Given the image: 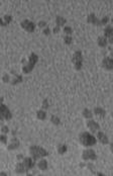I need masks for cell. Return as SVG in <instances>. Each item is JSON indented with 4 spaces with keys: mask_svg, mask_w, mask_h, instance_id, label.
<instances>
[{
    "mask_svg": "<svg viewBox=\"0 0 113 176\" xmlns=\"http://www.w3.org/2000/svg\"><path fill=\"white\" fill-rule=\"evenodd\" d=\"M80 142L82 143V145L86 146V147H90V146H93V145H95L96 144V138L93 136V135L87 133V132H85L83 133L82 135H80Z\"/></svg>",
    "mask_w": 113,
    "mask_h": 176,
    "instance_id": "2",
    "label": "cell"
},
{
    "mask_svg": "<svg viewBox=\"0 0 113 176\" xmlns=\"http://www.w3.org/2000/svg\"><path fill=\"white\" fill-rule=\"evenodd\" d=\"M97 138H98V140L100 141L102 144H104V145L108 144V138H107V136H106L104 133L99 132V133L97 134Z\"/></svg>",
    "mask_w": 113,
    "mask_h": 176,
    "instance_id": "13",
    "label": "cell"
},
{
    "mask_svg": "<svg viewBox=\"0 0 113 176\" xmlns=\"http://www.w3.org/2000/svg\"><path fill=\"white\" fill-rule=\"evenodd\" d=\"M72 40H73V39H72L71 37H65V39H64L65 44H67V45L72 44Z\"/></svg>",
    "mask_w": 113,
    "mask_h": 176,
    "instance_id": "25",
    "label": "cell"
},
{
    "mask_svg": "<svg viewBox=\"0 0 113 176\" xmlns=\"http://www.w3.org/2000/svg\"><path fill=\"white\" fill-rule=\"evenodd\" d=\"M94 112L95 114H97V116H100V117H105V110L103 109V108H100V107H95V109H94Z\"/></svg>",
    "mask_w": 113,
    "mask_h": 176,
    "instance_id": "19",
    "label": "cell"
},
{
    "mask_svg": "<svg viewBox=\"0 0 113 176\" xmlns=\"http://www.w3.org/2000/svg\"><path fill=\"white\" fill-rule=\"evenodd\" d=\"M20 82H22V76L21 75H17L16 77H15V79L12 81V84L13 85H15V84H17V83H20Z\"/></svg>",
    "mask_w": 113,
    "mask_h": 176,
    "instance_id": "24",
    "label": "cell"
},
{
    "mask_svg": "<svg viewBox=\"0 0 113 176\" xmlns=\"http://www.w3.org/2000/svg\"><path fill=\"white\" fill-rule=\"evenodd\" d=\"M98 45L102 47V48H105L107 46V39H106L105 37H99L98 38Z\"/></svg>",
    "mask_w": 113,
    "mask_h": 176,
    "instance_id": "16",
    "label": "cell"
},
{
    "mask_svg": "<svg viewBox=\"0 0 113 176\" xmlns=\"http://www.w3.org/2000/svg\"><path fill=\"white\" fill-rule=\"evenodd\" d=\"M112 117H113V112H112Z\"/></svg>",
    "mask_w": 113,
    "mask_h": 176,
    "instance_id": "39",
    "label": "cell"
},
{
    "mask_svg": "<svg viewBox=\"0 0 113 176\" xmlns=\"http://www.w3.org/2000/svg\"><path fill=\"white\" fill-rule=\"evenodd\" d=\"M110 149H111V151H112V153H113V144L110 145Z\"/></svg>",
    "mask_w": 113,
    "mask_h": 176,
    "instance_id": "36",
    "label": "cell"
},
{
    "mask_svg": "<svg viewBox=\"0 0 113 176\" xmlns=\"http://www.w3.org/2000/svg\"><path fill=\"white\" fill-rule=\"evenodd\" d=\"M104 37L105 38H108L109 39V43L113 44V29L111 26H107L104 30Z\"/></svg>",
    "mask_w": 113,
    "mask_h": 176,
    "instance_id": "11",
    "label": "cell"
},
{
    "mask_svg": "<svg viewBox=\"0 0 113 176\" xmlns=\"http://www.w3.org/2000/svg\"><path fill=\"white\" fill-rule=\"evenodd\" d=\"M73 63L77 70H80L82 68V63H83V57H82V53L80 51L75 52L74 56H73Z\"/></svg>",
    "mask_w": 113,
    "mask_h": 176,
    "instance_id": "5",
    "label": "cell"
},
{
    "mask_svg": "<svg viewBox=\"0 0 113 176\" xmlns=\"http://www.w3.org/2000/svg\"><path fill=\"white\" fill-rule=\"evenodd\" d=\"M2 80H3V82L4 83H7V82H9V76H8V74H4L3 75V77H2Z\"/></svg>",
    "mask_w": 113,
    "mask_h": 176,
    "instance_id": "27",
    "label": "cell"
},
{
    "mask_svg": "<svg viewBox=\"0 0 113 176\" xmlns=\"http://www.w3.org/2000/svg\"><path fill=\"white\" fill-rule=\"evenodd\" d=\"M87 126H88V127L90 128V131L92 132V133H95V132H97V130H99L100 128V126H99L96 121H94V120H88V123H87Z\"/></svg>",
    "mask_w": 113,
    "mask_h": 176,
    "instance_id": "12",
    "label": "cell"
},
{
    "mask_svg": "<svg viewBox=\"0 0 113 176\" xmlns=\"http://www.w3.org/2000/svg\"><path fill=\"white\" fill-rule=\"evenodd\" d=\"M83 116H84L86 118H92L93 113L91 112V110L88 109V108H85V109L83 110Z\"/></svg>",
    "mask_w": 113,
    "mask_h": 176,
    "instance_id": "21",
    "label": "cell"
},
{
    "mask_svg": "<svg viewBox=\"0 0 113 176\" xmlns=\"http://www.w3.org/2000/svg\"><path fill=\"white\" fill-rule=\"evenodd\" d=\"M46 25V22L45 21H39L38 22V26L39 28H43V26H45Z\"/></svg>",
    "mask_w": 113,
    "mask_h": 176,
    "instance_id": "32",
    "label": "cell"
},
{
    "mask_svg": "<svg viewBox=\"0 0 113 176\" xmlns=\"http://www.w3.org/2000/svg\"><path fill=\"white\" fill-rule=\"evenodd\" d=\"M87 21H88L89 23H93L94 25H101V20H99V19L95 16L94 13H91V14L88 15Z\"/></svg>",
    "mask_w": 113,
    "mask_h": 176,
    "instance_id": "10",
    "label": "cell"
},
{
    "mask_svg": "<svg viewBox=\"0 0 113 176\" xmlns=\"http://www.w3.org/2000/svg\"><path fill=\"white\" fill-rule=\"evenodd\" d=\"M43 107L44 108V109L49 108V100H48V99H44V100H43Z\"/></svg>",
    "mask_w": 113,
    "mask_h": 176,
    "instance_id": "28",
    "label": "cell"
},
{
    "mask_svg": "<svg viewBox=\"0 0 113 176\" xmlns=\"http://www.w3.org/2000/svg\"><path fill=\"white\" fill-rule=\"evenodd\" d=\"M36 117H37L38 119L44 120L45 117H46V113H45V111H43V110H38V111L36 112Z\"/></svg>",
    "mask_w": 113,
    "mask_h": 176,
    "instance_id": "20",
    "label": "cell"
},
{
    "mask_svg": "<svg viewBox=\"0 0 113 176\" xmlns=\"http://www.w3.org/2000/svg\"><path fill=\"white\" fill-rule=\"evenodd\" d=\"M83 159L84 160H96L97 159V156L95 152L93 150H86L83 152Z\"/></svg>",
    "mask_w": 113,
    "mask_h": 176,
    "instance_id": "8",
    "label": "cell"
},
{
    "mask_svg": "<svg viewBox=\"0 0 113 176\" xmlns=\"http://www.w3.org/2000/svg\"><path fill=\"white\" fill-rule=\"evenodd\" d=\"M29 152H30V155L34 158V160H36L41 157H45L49 155V152L45 151L44 149L38 147V146H31L29 148Z\"/></svg>",
    "mask_w": 113,
    "mask_h": 176,
    "instance_id": "3",
    "label": "cell"
},
{
    "mask_svg": "<svg viewBox=\"0 0 113 176\" xmlns=\"http://www.w3.org/2000/svg\"><path fill=\"white\" fill-rule=\"evenodd\" d=\"M37 60H38V56L36 55V54L32 53L31 55L29 56V62H28V65L24 66L23 68H22L23 73L28 74V73H30L32 70H34L35 66V64H36V62H37Z\"/></svg>",
    "mask_w": 113,
    "mask_h": 176,
    "instance_id": "4",
    "label": "cell"
},
{
    "mask_svg": "<svg viewBox=\"0 0 113 176\" xmlns=\"http://www.w3.org/2000/svg\"><path fill=\"white\" fill-rule=\"evenodd\" d=\"M108 20H109V19H108V17H107V16L103 17V18H102V20H101V25H105L106 23L108 22Z\"/></svg>",
    "mask_w": 113,
    "mask_h": 176,
    "instance_id": "29",
    "label": "cell"
},
{
    "mask_svg": "<svg viewBox=\"0 0 113 176\" xmlns=\"http://www.w3.org/2000/svg\"><path fill=\"white\" fill-rule=\"evenodd\" d=\"M43 33H44L45 36H49L50 33H51V30H50V29H49V28H46V29L43 30Z\"/></svg>",
    "mask_w": 113,
    "mask_h": 176,
    "instance_id": "33",
    "label": "cell"
},
{
    "mask_svg": "<svg viewBox=\"0 0 113 176\" xmlns=\"http://www.w3.org/2000/svg\"><path fill=\"white\" fill-rule=\"evenodd\" d=\"M38 168L41 169V170H46L48 169V162L46 160H41L38 162Z\"/></svg>",
    "mask_w": 113,
    "mask_h": 176,
    "instance_id": "17",
    "label": "cell"
},
{
    "mask_svg": "<svg viewBox=\"0 0 113 176\" xmlns=\"http://www.w3.org/2000/svg\"><path fill=\"white\" fill-rule=\"evenodd\" d=\"M64 31H65L66 33H68V35H71V33L73 32V29L70 28V26H65V28H64Z\"/></svg>",
    "mask_w": 113,
    "mask_h": 176,
    "instance_id": "26",
    "label": "cell"
},
{
    "mask_svg": "<svg viewBox=\"0 0 113 176\" xmlns=\"http://www.w3.org/2000/svg\"><path fill=\"white\" fill-rule=\"evenodd\" d=\"M11 20H12V16H11V15H5V16H4V21H3L2 19H0V23H1L2 26H5L6 24L10 23Z\"/></svg>",
    "mask_w": 113,
    "mask_h": 176,
    "instance_id": "15",
    "label": "cell"
},
{
    "mask_svg": "<svg viewBox=\"0 0 113 176\" xmlns=\"http://www.w3.org/2000/svg\"><path fill=\"white\" fill-rule=\"evenodd\" d=\"M59 30H60V28H59V26H56V28L54 29V32H55V33H58Z\"/></svg>",
    "mask_w": 113,
    "mask_h": 176,
    "instance_id": "34",
    "label": "cell"
},
{
    "mask_svg": "<svg viewBox=\"0 0 113 176\" xmlns=\"http://www.w3.org/2000/svg\"><path fill=\"white\" fill-rule=\"evenodd\" d=\"M58 151H59V153L61 155L65 154L66 152H67V146H66V145H60L58 147Z\"/></svg>",
    "mask_w": 113,
    "mask_h": 176,
    "instance_id": "22",
    "label": "cell"
},
{
    "mask_svg": "<svg viewBox=\"0 0 113 176\" xmlns=\"http://www.w3.org/2000/svg\"><path fill=\"white\" fill-rule=\"evenodd\" d=\"M103 67L107 70H113V59L111 58H104L103 59Z\"/></svg>",
    "mask_w": 113,
    "mask_h": 176,
    "instance_id": "9",
    "label": "cell"
},
{
    "mask_svg": "<svg viewBox=\"0 0 113 176\" xmlns=\"http://www.w3.org/2000/svg\"><path fill=\"white\" fill-rule=\"evenodd\" d=\"M18 147H19V141L17 139H15V138H13L12 141H11V144L7 147V149L8 150H14V149H16Z\"/></svg>",
    "mask_w": 113,
    "mask_h": 176,
    "instance_id": "14",
    "label": "cell"
},
{
    "mask_svg": "<svg viewBox=\"0 0 113 176\" xmlns=\"http://www.w3.org/2000/svg\"><path fill=\"white\" fill-rule=\"evenodd\" d=\"M0 140H1V142H2L3 144L7 143V138H6V136H4V135H2V136L0 137Z\"/></svg>",
    "mask_w": 113,
    "mask_h": 176,
    "instance_id": "30",
    "label": "cell"
},
{
    "mask_svg": "<svg viewBox=\"0 0 113 176\" xmlns=\"http://www.w3.org/2000/svg\"><path fill=\"white\" fill-rule=\"evenodd\" d=\"M51 120H52V123L54 124V125H60L61 124V120H60V118L56 116H52L51 117Z\"/></svg>",
    "mask_w": 113,
    "mask_h": 176,
    "instance_id": "23",
    "label": "cell"
},
{
    "mask_svg": "<svg viewBox=\"0 0 113 176\" xmlns=\"http://www.w3.org/2000/svg\"><path fill=\"white\" fill-rule=\"evenodd\" d=\"M20 25H21L22 29H24L25 30H27L28 32H34L35 29V24L34 22L29 21V20H27V19L23 20V21L20 23Z\"/></svg>",
    "mask_w": 113,
    "mask_h": 176,
    "instance_id": "6",
    "label": "cell"
},
{
    "mask_svg": "<svg viewBox=\"0 0 113 176\" xmlns=\"http://www.w3.org/2000/svg\"><path fill=\"white\" fill-rule=\"evenodd\" d=\"M34 166H35V160L27 157V158H24L21 163H18L16 165L15 171L17 173H24L26 171L30 170L31 168H34Z\"/></svg>",
    "mask_w": 113,
    "mask_h": 176,
    "instance_id": "1",
    "label": "cell"
},
{
    "mask_svg": "<svg viewBox=\"0 0 113 176\" xmlns=\"http://www.w3.org/2000/svg\"><path fill=\"white\" fill-rule=\"evenodd\" d=\"M56 21H57V26L60 28L61 25H64L66 22H67V20H66L64 17H62V16H57Z\"/></svg>",
    "mask_w": 113,
    "mask_h": 176,
    "instance_id": "18",
    "label": "cell"
},
{
    "mask_svg": "<svg viewBox=\"0 0 113 176\" xmlns=\"http://www.w3.org/2000/svg\"><path fill=\"white\" fill-rule=\"evenodd\" d=\"M109 51H110V53L112 54V56H113V50H112V49H109Z\"/></svg>",
    "mask_w": 113,
    "mask_h": 176,
    "instance_id": "37",
    "label": "cell"
},
{
    "mask_svg": "<svg viewBox=\"0 0 113 176\" xmlns=\"http://www.w3.org/2000/svg\"><path fill=\"white\" fill-rule=\"evenodd\" d=\"M88 166H90V167H91V168H93V166H92V165H91V164H88ZM91 171H92V172H93V173H95V171H94V170H93V169H91Z\"/></svg>",
    "mask_w": 113,
    "mask_h": 176,
    "instance_id": "35",
    "label": "cell"
},
{
    "mask_svg": "<svg viewBox=\"0 0 113 176\" xmlns=\"http://www.w3.org/2000/svg\"><path fill=\"white\" fill-rule=\"evenodd\" d=\"M12 117V114L10 112V110L8 109V107H6L5 104H1V119L5 118L6 120H9Z\"/></svg>",
    "mask_w": 113,
    "mask_h": 176,
    "instance_id": "7",
    "label": "cell"
},
{
    "mask_svg": "<svg viewBox=\"0 0 113 176\" xmlns=\"http://www.w3.org/2000/svg\"><path fill=\"white\" fill-rule=\"evenodd\" d=\"M111 21H112V23H113V17H112V19H111Z\"/></svg>",
    "mask_w": 113,
    "mask_h": 176,
    "instance_id": "38",
    "label": "cell"
},
{
    "mask_svg": "<svg viewBox=\"0 0 113 176\" xmlns=\"http://www.w3.org/2000/svg\"><path fill=\"white\" fill-rule=\"evenodd\" d=\"M1 131H2V133L6 134V133H8V131H9V130H8V127H5V126H4V127H2Z\"/></svg>",
    "mask_w": 113,
    "mask_h": 176,
    "instance_id": "31",
    "label": "cell"
}]
</instances>
